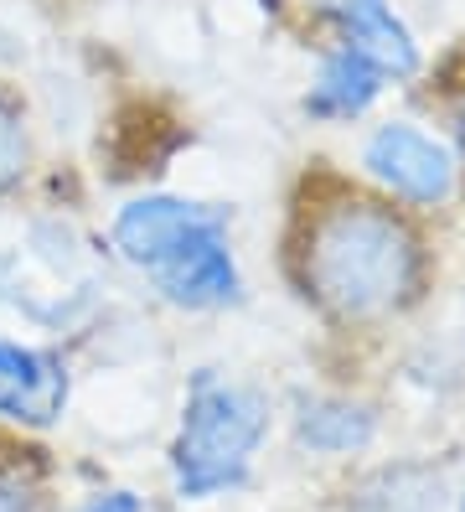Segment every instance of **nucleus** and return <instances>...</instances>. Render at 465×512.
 Wrapping results in <instances>:
<instances>
[{
    "mask_svg": "<svg viewBox=\"0 0 465 512\" xmlns=\"http://www.w3.org/2000/svg\"><path fill=\"white\" fill-rule=\"evenodd\" d=\"M269 435H274V399L259 383L223 368H192L166 445L171 492L181 502L238 497L254 481Z\"/></svg>",
    "mask_w": 465,
    "mask_h": 512,
    "instance_id": "7ed1b4c3",
    "label": "nucleus"
},
{
    "mask_svg": "<svg viewBox=\"0 0 465 512\" xmlns=\"http://www.w3.org/2000/svg\"><path fill=\"white\" fill-rule=\"evenodd\" d=\"M73 368L57 347L0 331V419L16 430H52L68 419Z\"/></svg>",
    "mask_w": 465,
    "mask_h": 512,
    "instance_id": "39448f33",
    "label": "nucleus"
},
{
    "mask_svg": "<svg viewBox=\"0 0 465 512\" xmlns=\"http://www.w3.org/2000/svg\"><path fill=\"white\" fill-rule=\"evenodd\" d=\"M109 249L171 311L223 316L248 300L233 218L217 202L186 197V192H140L114 207Z\"/></svg>",
    "mask_w": 465,
    "mask_h": 512,
    "instance_id": "f03ea898",
    "label": "nucleus"
},
{
    "mask_svg": "<svg viewBox=\"0 0 465 512\" xmlns=\"http://www.w3.org/2000/svg\"><path fill=\"white\" fill-rule=\"evenodd\" d=\"M357 166L367 187L383 202L403 207V213H445L465 187V166L455 145L409 114L378 119L357 145Z\"/></svg>",
    "mask_w": 465,
    "mask_h": 512,
    "instance_id": "20e7f679",
    "label": "nucleus"
},
{
    "mask_svg": "<svg viewBox=\"0 0 465 512\" xmlns=\"http://www.w3.org/2000/svg\"><path fill=\"white\" fill-rule=\"evenodd\" d=\"M455 512H465V492H460V502H455Z\"/></svg>",
    "mask_w": 465,
    "mask_h": 512,
    "instance_id": "ddd939ff",
    "label": "nucleus"
},
{
    "mask_svg": "<svg viewBox=\"0 0 465 512\" xmlns=\"http://www.w3.org/2000/svg\"><path fill=\"white\" fill-rule=\"evenodd\" d=\"M290 435L305 456L321 461H347L378 445L383 435V414L378 404L352 399V394H300L290 414Z\"/></svg>",
    "mask_w": 465,
    "mask_h": 512,
    "instance_id": "0eeeda50",
    "label": "nucleus"
},
{
    "mask_svg": "<svg viewBox=\"0 0 465 512\" xmlns=\"http://www.w3.org/2000/svg\"><path fill=\"white\" fill-rule=\"evenodd\" d=\"M383 94H388V78L372 63H362L347 47H326L316 57V73H310L300 109L316 119V125H357V119H367L378 109Z\"/></svg>",
    "mask_w": 465,
    "mask_h": 512,
    "instance_id": "6e6552de",
    "label": "nucleus"
},
{
    "mask_svg": "<svg viewBox=\"0 0 465 512\" xmlns=\"http://www.w3.org/2000/svg\"><path fill=\"white\" fill-rule=\"evenodd\" d=\"M31 171V130H26V109L0 88V197H11Z\"/></svg>",
    "mask_w": 465,
    "mask_h": 512,
    "instance_id": "9d476101",
    "label": "nucleus"
},
{
    "mask_svg": "<svg viewBox=\"0 0 465 512\" xmlns=\"http://www.w3.org/2000/svg\"><path fill=\"white\" fill-rule=\"evenodd\" d=\"M450 145H455V156H460V166H465V99H460L455 114H450Z\"/></svg>",
    "mask_w": 465,
    "mask_h": 512,
    "instance_id": "f8f14e48",
    "label": "nucleus"
},
{
    "mask_svg": "<svg viewBox=\"0 0 465 512\" xmlns=\"http://www.w3.org/2000/svg\"><path fill=\"white\" fill-rule=\"evenodd\" d=\"M78 512H145V497L135 487H104V492H93Z\"/></svg>",
    "mask_w": 465,
    "mask_h": 512,
    "instance_id": "9b49d317",
    "label": "nucleus"
},
{
    "mask_svg": "<svg viewBox=\"0 0 465 512\" xmlns=\"http://www.w3.org/2000/svg\"><path fill=\"white\" fill-rule=\"evenodd\" d=\"M450 487L434 461H388L347 492L341 512H445Z\"/></svg>",
    "mask_w": 465,
    "mask_h": 512,
    "instance_id": "1a4fd4ad",
    "label": "nucleus"
},
{
    "mask_svg": "<svg viewBox=\"0 0 465 512\" xmlns=\"http://www.w3.org/2000/svg\"><path fill=\"white\" fill-rule=\"evenodd\" d=\"M316 16L331 32V47L357 52L388 83H409L424 73V47L393 0H316Z\"/></svg>",
    "mask_w": 465,
    "mask_h": 512,
    "instance_id": "423d86ee",
    "label": "nucleus"
},
{
    "mask_svg": "<svg viewBox=\"0 0 465 512\" xmlns=\"http://www.w3.org/2000/svg\"><path fill=\"white\" fill-rule=\"evenodd\" d=\"M424 238L383 197H341L310 213L300 238V285L341 326H378L424 295Z\"/></svg>",
    "mask_w": 465,
    "mask_h": 512,
    "instance_id": "f257e3e1",
    "label": "nucleus"
}]
</instances>
